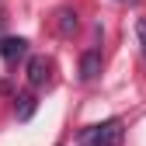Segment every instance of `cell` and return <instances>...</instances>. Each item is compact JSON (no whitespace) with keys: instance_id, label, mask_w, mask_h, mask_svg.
Wrapping results in <instances>:
<instances>
[{"instance_id":"cell-1","label":"cell","mask_w":146,"mask_h":146,"mask_svg":"<svg viewBox=\"0 0 146 146\" xmlns=\"http://www.w3.org/2000/svg\"><path fill=\"white\" fill-rule=\"evenodd\" d=\"M122 143V122L118 118H108L101 125H90L80 136V146H118Z\"/></svg>"},{"instance_id":"cell-3","label":"cell","mask_w":146,"mask_h":146,"mask_svg":"<svg viewBox=\"0 0 146 146\" xmlns=\"http://www.w3.org/2000/svg\"><path fill=\"white\" fill-rule=\"evenodd\" d=\"M101 73V52L98 49H87L80 56V80H94Z\"/></svg>"},{"instance_id":"cell-4","label":"cell","mask_w":146,"mask_h":146,"mask_svg":"<svg viewBox=\"0 0 146 146\" xmlns=\"http://www.w3.org/2000/svg\"><path fill=\"white\" fill-rule=\"evenodd\" d=\"M28 52V42L25 38H0V56H4L7 63H17Z\"/></svg>"},{"instance_id":"cell-6","label":"cell","mask_w":146,"mask_h":146,"mask_svg":"<svg viewBox=\"0 0 146 146\" xmlns=\"http://www.w3.org/2000/svg\"><path fill=\"white\" fill-rule=\"evenodd\" d=\"M31 115H35V94H21V98H17V118L28 122Z\"/></svg>"},{"instance_id":"cell-8","label":"cell","mask_w":146,"mask_h":146,"mask_svg":"<svg viewBox=\"0 0 146 146\" xmlns=\"http://www.w3.org/2000/svg\"><path fill=\"white\" fill-rule=\"evenodd\" d=\"M122 4H136V0H122Z\"/></svg>"},{"instance_id":"cell-7","label":"cell","mask_w":146,"mask_h":146,"mask_svg":"<svg viewBox=\"0 0 146 146\" xmlns=\"http://www.w3.org/2000/svg\"><path fill=\"white\" fill-rule=\"evenodd\" d=\"M136 38H139V49H143V56H146V17L136 21Z\"/></svg>"},{"instance_id":"cell-5","label":"cell","mask_w":146,"mask_h":146,"mask_svg":"<svg viewBox=\"0 0 146 146\" xmlns=\"http://www.w3.org/2000/svg\"><path fill=\"white\" fill-rule=\"evenodd\" d=\"M56 17H59V31H63V35H73V31H77V25H80V21H77V14H73L70 7H63Z\"/></svg>"},{"instance_id":"cell-2","label":"cell","mask_w":146,"mask_h":146,"mask_svg":"<svg viewBox=\"0 0 146 146\" xmlns=\"http://www.w3.org/2000/svg\"><path fill=\"white\" fill-rule=\"evenodd\" d=\"M49 70H52V63H49L45 56H31V59H28V84H31V87L49 84Z\"/></svg>"}]
</instances>
